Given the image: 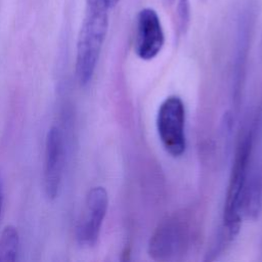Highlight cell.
Returning <instances> with one entry per match:
<instances>
[{
  "label": "cell",
  "instance_id": "cell-1",
  "mask_svg": "<svg viewBox=\"0 0 262 262\" xmlns=\"http://www.w3.org/2000/svg\"><path fill=\"white\" fill-rule=\"evenodd\" d=\"M110 0H86L85 15L77 40L75 70L78 82L91 81L108 29Z\"/></svg>",
  "mask_w": 262,
  "mask_h": 262
},
{
  "label": "cell",
  "instance_id": "cell-11",
  "mask_svg": "<svg viewBox=\"0 0 262 262\" xmlns=\"http://www.w3.org/2000/svg\"><path fill=\"white\" fill-rule=\"evenodd\" d=\"M120 2V0H110V4H111V7H115L118 3Z\"/></svg>",
  "mask_w": 262,
  "mask_h": 262
},
{
  "label": "cell",
  "instance_id": "cell-5",
  "mask_svg": "<svg viewBox=\"0 0 262 262\" xmlns=\"http://www.w3.org/2000/svg\"><path fill=\"white\" fill-rule=\"evenodd\" d=\"M107 207L108 195L105 188L92 187L86 195L83 215L76 228V237L81 246L93 247L97 243Z\"/></svg>",
  "mask_w": 262,
  "mask_h": 262
},
{
  "label": "cell",
  "instance_id": "cell-10",
  "mask_svg": "<svg viewBox=\"0 0 262 262\" xmlns=\"http://www.w3.org/2000/svg\"><path fill=\"white\" fill-rule=\"evenodd\" d=\"M2 203H3V190H2V184H1V181H0V213H1Z\"/></svg>",
  "mask_w": 262,
  "mask_h": 262
},
{
  "label": "cell",
  "instance_id": "cell-4",
  "mask_svg": "<svg viewBox=\"0 0 262 262\" xmlns=\"http://www.w3.org/2000/svg\"><path fill=\"white\" fill-rule=\"evenodd\" d=\"M156 126L160 141L172 157H181L186 149L185 106L177 95L165 98L157 113Z\"/></svg>",
  "mask_w": 262,
  "mask_h": 262
},
{
  "label": "cell",
  "instance_id": "cell-8",
  "mask_svg": "<svg viewBox=\"0 0 262 262\" xmlns=\"http://www.w3.org/2000/svg\"><path fill=\"white\" fill-rule=\"evenodd\" d=\"M19 245L17 229L12 225L3 228L0 236V261H15Z\"/></svg>",
  "mask_w": 262,
  "mask_h": 262
},
{
  "label": "cell",
  "instance_id": "cell-6",
  "mask_svg": "<svg viewBox=\"0 0 262 262\" xmlns=\"http://www.w3.org/2000/svg\"><path fill=\"white\" fill-rule=\"evenodd\" d=\"M165 44V34L158 12L151 7L140 9L135 19L134 52L142 60L154 59Z\"/></svg>",
  "mask_w": 262,
  "mask_h": 262
},
{
  "label": "cell",
  "instance_id": "cell-12",
  "mask_svg": "<svg viewBox=\"0 0 262 262\" xmlns=\"http://www.w3.org/2000/svg\"><path fill=\"white\" fill-rule=\"evenodd\" d=\"M166 1V3H168V4H172L175 0H165Z\"/></svg>",
  "mask_w": 262,
  "mask_h": 262
},
{
  "label": "cell",
  "instance_id": "cell-2",
  "mask_svg": "<svg viewBox=\"0 0 262 262\" xmlns=\"http://www.w3.org/2000/svg\"><path fill=\"white\" fill-rule=\"evenodd\" d=\"M253 140V133L248 132L242 136L236 145L222 217L224 237L227 241L234 238L239 231L242 212L245 209L247 187L251 171Z\"/></svg>",
  "mask_w": 262,
  "mask_h": 262
},
{
  "label": "cell",
  "instance_id": "cell-9",
  "mask_svg": "<svg viewBox=\"0 0 262 262\" xmlns=\"http://www.w3.org/2000/svg\"><path fill=\"white\" fill-rule=\"evenodd\" d=\"M191 18V6L189 0H177L176 24L178 31L183 34L187 31Z\"/></svg>",
  "mask_w": 262,
  "mask_h": 262
},
{
  "label": "cell",
  "instance_id": "cell-3",
  "mask_svg": "<svg viewBox=\"0 0 262 262\" xmlns=\"http://www.w3.org/2000/svg\"><path fill=\"white\" fill-rule=\"evenodd\" d=\"M192 230L187 213H175L166 217L149 238V257L156 261H174L184 256L192 241Z\"/></svg>",
  "mask_w": 262,
  "mask_h": 262
},
{
  "label": "cell",
  "instance_id": "cell-7",
  "mask_svg": "<svg viewBox=\"0 0 262 262\" xmlns=\"http://www.w3.org/2000/svg\"><path fill=\"white\" fill-rule=\"evenodd\" d=\"M64 165V139L62 131L52 126L46 136L43 172L44 190L48 199H55L61 186Z\"/></svg>",
  "mask_w": 262,
  "mask_h": 262
}]
</instances>
